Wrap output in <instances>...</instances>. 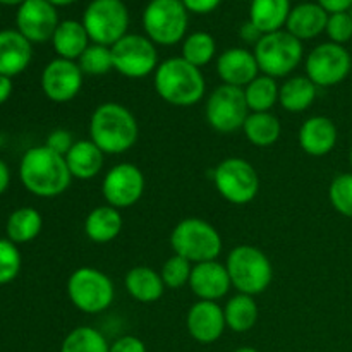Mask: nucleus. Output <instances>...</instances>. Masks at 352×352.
Wrapping results in <instances>:
<instances>
[{
  "mask_svg": "<svg viewBox=\"0 0 352 352\" xmlns=\"http://www.w3.org/2000/svg\"><path fill=\"white\" fill-rule=\"evenodd\" d=\"M19 177L24 188L38 198H57L72 182L65 157L45 144L28 150L21 158Z\"/></svg>",
  "mask_w": 352,
  "mask_h": 352,
  "instance_id": "1",
  "label": "nucleus"
},
{
  "mask_svg": "<svg viewBox=\"0 0 352 352\" xmlns=\"http://www.w3.org/2000/svg\"><path fill=\"white\" fill-rule=\"evenodd\" d=\"M140 126L127 107L107 102L96 107L89 119V140L105 155H122L136 144Z\"/></svg>",
  "mask_w": 352,
  "mask_h": 352,
  "instance_id": "2",
  "label": "nucleus"
},
{
  "mask_svg": "<svg viewBox=\"0 0 352 352\" xmlns=\"http://www.w3.org/2000/svg\"><path fill=\"white\" fill-rule=\"evenodd\" d=\"M153 86L164 102L174 107H192L205 96L206 82L201 69L182 57L160 62L153 74Z\"/></svg>",
  "mask_w": 352,
  "mask_h": 352,
  "instance_id": "3",
  "label": "nucleus"
},
{
  "mask_svg": "<svg viewBox=\"0 0 352 352\" xmlns=\"http://www.w3.org/2000/svg\"><path fill=\"white\" fill-rule=\"evenodd\" d=\"M232 287L241 294L258 296L270 287L274 267L267 254L251 244H239L229 253L226 261Z\"/></svg>",
  "mask_w": 352,
  "mask_h": 352,
  "instance_id": "4",
  "label": "nucleus"
},
{
  "mask_svg": "<svg viewBox=\"0 0 352 352\" xmlns=\"http://www.w3.org/2000/svg\"><path fill=\"white\" fill-rule=\"evenodd\" d=\"M170 246L174 254L198 265L217 260L223 244L222 236L212 223L198 217H189L172 229Z\"/></svg>",
  "mask_w": 352,
  "mask_h": 352,
  "instance_id": "5",
  "label": "nucleus"
},
{
  "mask_svg": "<svg viewBox=\"0 0 352 352\" xmlns=\"http://www.w3.org/2000/svg\"><path fill=\"white\" fill-rule=\"evenodd\" d=\"M260 72L270 78H285L299 67L302 60V41L289 31H275L261 36L253 50Z\"/></svg>",
  "mask_w": 352,
  "mask_h": 352,
  "instance_id": "6",
  "label": "nucleus"
},
{
  "mask_svg": "<svg viewBox=\"0 0 352 352\" xmlns=\"http://www.w3.org/2000/svg\"><path fill=\"white\" fill-rule=\"evenodd\" d=\"M69 301L86 315H98L112 306L116 287L107 274L93 267H81L67 278Z\"/></svg>",
  "mask_w": 352,
  "mask_h": 352,
  "instance_id": "7",
  "label": "nucleus"
},
{
  "mask_svg": "<svg viewBox=\"0 0 352 352\" xmlns=\"http://www.w3.org/2000/svg\"><path fill=\"white\" fill-rule=\"evenodd\" d=\"M81 23L91 43L112 47L127 34L129 10L122 0H91Z\"/></svg>",
  "mask_w": 352,
  "mask_h": 352,
  "instance_id": "8",
  "label": "nucleus"
},
{
  "mask_svg": "<svg viewBox=\"0 0 352 352\" xmlns=\"http://www.w3.org/2000/svg\"><path fill=\"white\" fill-rule=\"evenodd\" d=\"M143 28L155 45H177L188 31V9L182 0H151L143 12Z\"/></svg>",
  "mask_w": 352,
  "mask_h": 352,
  "instance_id": "9",
  "label": "nucleus"
},
{
  "mask_svg": "<svg viewBox=\"0 0 352 352\" xmlns=\"http://www.w3.org/2000/svg\"><path fill=\"white\" fill-rule=\"evenodd\" d=\"M213 184L226 201L232 205H248L260 191V175L248 160L230 157L215 167Z\"/></svg>",
  "mask_w": 352,
  "mask_h": 352,
  "instance_id": "10",
  "label": "nucleus"
},
{
  "mask_svg": "<svg viewBox=\"0 0 352 352\" xmlns=\"http://www.w3.org/2000/svg\"><path fill=\"white\" fill-rule=\"evenodd\" d=\"M112 50L113 71L129 79H141L155 74L158 67V52L153 41L143 34H129L120 38Z\"/></svg>",
  "mask_w": 352,
  "mask_h": 352,
  "instance_id": "11",
  "label": "nucleus"
},
{
  "mask_svg": "<svg viewBox=\"0 0 352 352\" xmlns=\"http://www.w3.org/2000/svg\"><path fill=\"white\" fill-rule=\"evenodd\" d=\"M205 116L206 122L217 133L229 134L243 129L244 122L250 116L244 89L236 88V86L220 85L206 98Z\"/></svg>",
  "mask_w": 352,
  "mask_h": 352,
  "instance_id": "12",
  "label": "nucleus"
},
{
  "mask_svg": "<svg viewBox=\"0 0 352 352\" xmlns=\"http://www.w3.org/2000/svg\"><path fill=\"white\" fill-rule=\"evenodd\" d=\"M305 67L306 76L315 82L316 88H330L340 85L349 76L352 55L344 48V45L327 41L309 52Z\"/></svg>",
  "mask_w": 352,
  "mask_h": 352,
  "instance_id": "13",
  "label": "nucleus"
},
{
  "mask_svg": "<svg viewBox=\"0 0 352 352\" xmlns=\"http://www.w3.org/2000/svg\"><path fill=\"white\" fill-rule=\"evenodd\" d=\"M144 192V175L140 167L124 162L110 168L102 181V195L107 205L126 210L136 205Z\"/></svg>",
  "mask_w": 352,
  "mask_h": 352,
  "instance_id": "14",
  "label": "nucleus"
},
{
  "mask_svg": "<svg viewBox=\"0 0 352 352\" xmlns=\"http://www.w3.org/2000/svg\"><path fill=\"white\" fill-rule=\"evenodd\" d=\"M82 76L78 62L57 57L48 62L41 72V89L52 102L67 103L81 91Z\"/></svg>",
  "mask_w": 352,
  "mask_h": 352,
  "instance_id": "15",
  "label": "nucleus"
},
{
  "mask_svg": "<svg viewBox=\"0 0 352 352\" xmlns=\"http://www.w3.org/2000/svg\"><path fill=\"white\" fill-rule=\"evenodd\" d=\"M17 31L31 43L52 40L58 26L57 9L47 0H26L16 16Z\"/></svg>",
  "mask_w": 352,
  "mask_h": 352,
  "instance_id": "16",
  "label": "nucleus"
},
{
  "mask_svg": "<svg viewBox=\"0 0 352 352\" xmlns=\"http://www.w3.org/2000/svg\"><path fill=\"white\" fill-rule=\"evenodd\" d=\"M186 329L196 342H217L227 329L223 308L215 301L195 302L186 316Z\"/></svg>",
  "mask_w": 352,
  "mask_h": 352,
  "instance_id": "17",
  "label": "nucleus"
},
{
  "mask_svg": "<svg viewBox=\"0 0 352 352\" xmlns=\"http://www.w3.org/2000/svg\"><path fill=\"white\" fill-rule=\"evenodd\" d=\"M189 287L199 301H219L229 294L232 282L226 265L217 260L192 265Z\"/></svg>",
  "mask_w": 352,
  "mask_h": 352,
  "instance_id": "18",
  "label": "nucleus"
},
{
  "mask_svg": "<svg viewBox=\"0 0 352 352\" xmlns=\"http://www.w3.org/2000/svg\"><path fill=\"white\" fill-rule=\"evenodd\" d=\"M217 74L222 79V85L246 88L253 79L260 76L256 57L246 48H229L222 52L217 60Z\"/></svg>",
  "mask_w": 352,
  "mask_h": 352,
  "instance_id": "19",
  "label": "nucleus"
},
{
  "mask_svg": "<svg viewBox=\"0 0 352 352\" xmlns=\"http://www.w3.org/2000/svg\"><path fill=\"white\" fill-rule=\"evenodd\" d=\"M299 144L309 157H325L337 144V127L325 116L309 117L299 129Z\"/></svg>",
  "mask_w": 352,
  "mask_h": 352,
  "instance_id": "20",
  "label": "nucleus"
},
{
  "mask_svg": "<svg viewBox=\"0 0 352 352\" xmlns=\"http://www.w3.org/2000/svg\"><path fill=\"white\" fill-rule=\"evenodd\" d=\"M17 30L0 31V74L7 78L26 71L33 58V47Z\"/></svg>",
  "mask_w": 352,
  "mask_h": 352,
  "instance_id": "21",
  "label": "nucleus"
},
{
  "mask_svg": "<svg viewBox=\"0 0 352 352\" xmlns=\"http://www.w3.org/2000/svg\"><path fill=\"white\" fill-rule=\"evenodd\" d=\"M327 21H329V12L318 2H305L291 10L285 31H289L299 41L313 40L325 31Z\"/></svg>",
  "mask_w": 352,
  "mask_h": 352,
  "instance_id": "22",
  "label": "nucleus"
},
{
  "mask_svg": "<svg viewBox=\"0 0 352 352\" xmlns=\"http://www.w3.org/2000/svg\"><path fill=\"white\" fill-rule=\"evenodd\" d=\"M65 162L72 179L91 181L102 172L105 153L91 140H81L72 144L69 153L65 155Z\"/></svg>",
  "mask_w": 352,
  "mask_h": 352,
  "instance_id": "23",
  "label": "nucleus"
},
{
  "mask_svg": "<svg viewBox=\"0 0 352 352\" xmlns=\"http://www.w3.org/2000/svg\"><path fill=\"white\" fill-rule=\"evenodd\" d=\"M124 220L120 210L110 205L93 208L85 219V234L89 241L96 244L112 243L122 232Z\"/></svg>",
  "mask_w": 352,
  "mask_h": 352,
  "instance_id": "24",
  "label": "nucleus"
},
{
  "mask_svg": "<svg viewBox=\"0 0 352 352\" xmlns=\"http://www.w3.org/2000/svg\"><path fill=\"white\" fill-rule=\"evenodd\" d=\"M124 285H126L127 294L136 299L138 302H143V305L157 302L165 291L160 272L150 267L131 268L124 278Z\"/></svg>",
  "mask_w": 352,
  "mask_h": 352,
  "instance_id": "25",
  "label": "nucleus"
},
{
  "mask_svg": "<svg viewBox=\"0 0 352 352\" xmlns=\"http://www.w3.org/2000/svg\"><path fill=\"white\" fill-rule=\"evenodd\" d=\"M89 36L86 33L82 23L74 19H67L58 23L54 36H52V45L54 50L60 58L78 62L82 52L89 47Z\"/></svg>",
  "mask_w": 352,
  "mask_h": 352,
  "instance_id": "26",
  "label": "nucleus"
},
{
  "mask_svg": "<svg viewBox=\"0 0 352 352\" xmlns=\"http://www.w3.org/2000/svg\"><path fill=\"white\" fill-rule=\"evenodd\" d=\"M291 0H251L250 21L263 34L280 31L291 14Z\"/></svg>",
  "mask_w": 352,
  "mask_h": 352,
  "instance_id": "27",
  "label": "nucleus"
},
{
  "mask_svg": "<svg viewBox=\"0 0 352 352\" xmlns=\"http://www.w3.org/2000/svg\"><path fill=\"white\" fill-rule=\"evenodd\" d=\"M316 86L308 76H294L284 81L278 89V103L291 113L306 112L316 100Z\"/></svg>",
  "mask_w": 352,
  "mask_h": 352,
  "instance_id": "28",
  "label": "nucleus"
},
{
  "mask_svg": "<svg viewBox=\"0 0 352 352\" xmlns=\"http://www.w3.org/2000/svg\"><path fill=\"white\" fill-rule=\"evenodd\" d=\"M243 131L251 144L258 148H268L280 140L282 124L272 112H250Z\"/></svg>",
  "mask_w": 352,
  "mask_h": 352,
  "instance_id": "29",
  "label": "nucleus"
},
{
  "mask_svg": "<svg viewBox=\"0 0 352 352\" xmlns=\"http://www.w3.org/2000/svg\"><path fill=\"white\" fill-rule=\"evenodd\" d=\"M223 315H226L227 329H230L236 333L250 332L258 322L260 316V308H258L256 301L253 296L248 294H236L227 301L226 308H223Z\"/></svg>",
  "mask_w": 352,
  "mask_h": 352,
  "instance_id": "30",
  "label": "nucleus"
},
{
  "mask_svg": "<svg viewBox=\"0 0 352 352\" xmlns=\"http://www.w3.org/2000/svg\"><path fill=\"white\" fill-rule=\"evenodd\" d=\"M43 227V219L40 212L30 206H23L12 212L7 219V237L14 244H24L36 239Z\"/></svg>",
  "mask_w": 352,
  "mask_h": 352,
  "instance_id": "31",
  "label": "nucleus"
},
{
  "mask_svg": "<svg viewBox=\"0 0 352 352\" xmlns=\"http://www.w3.org/2000/svg\"><path fill=\"white\" fill-rule=\"evenodd\" d=\"M278 89L277 79L270 76L260 74L256 79L250 82L244 88V96L250 112H272L278 103Z\"/></svg>",
  "mask_w": 352,
  "mask_h": 352,
  "instance_id": "32",
  "label": "nucleus"
},
{
  "mask_svg": "<svg viewBox=\"0 0 352 352\" xmlns=\"http://www.w3.org/2000/svg\"><path fill=\"white\" fill-rule=\"evenodd\" d=\"M105 336L93 327H76L62 340L60 352H109Z\"/></svg>",
  "mask_w": 352,
  "mask_h": 352,
  "instance_id": "33",
  "label": "nucleus"
},
{
  "mask_svg": "<svg viewBox=\"0 0 352 352\" xmlns=\"http://www.w3.org/2000/svg\"><path fill=\"white\" fill-rule=\"evenodd\" d=\"M215 54H217L215 38H213L210 33H205V31H196V33H191L189 36L184 38L181 57L184 58V60H188L189 64L201 69L213 60Z\"/></svg>",
  "mask_w": 352,
  "mask_h": 352,
  "instance_id": "34",
  "label": "nucleus"
},
{
  "mask_svg": "<svg viewBox=\"0 0 352 352\" xmlns=\"http://www.w3.org/2000/svg\"><path fill=\"white\" fill-rule=\"evenodd\" d=\"M78 65L82 74L88 76H105L113 71L112 50L110 47L98 43H89V47L82 52L78 58Z\"/></svg>",
  "mask_w": 352,
  "mask_h": 352,
  "instance_id": "35",
  "label": "nucleus"
},
{
  "mask_svg": "<svg viewBox=\"0 0 352 352\" xmlns=\"http://www.w3.org/2000/svg\"><path fill=\"white\" fill-rule=\"evenodd\" d=\"M192 263L186 258L179 256V254H172L164 265H162V280H164L165 287L168 289H181L184 285H189V278H191Z\"/></svg>",
  "mask_w": 352,
  "mask_h": 352,
  "instance_id": "36",
  "label": "nucleus"
},
{
  "mask_svg": "<svg viewBox=\"0 0 352 352\" xmlns=\"http://www.w3.org/2000/svg\"><path fill=\"white\" fill-rule=\"evenodd\" d=\"M329 199L340 215L352 219V172L333 179L329 188Z\"/></svg>",
  "mask_w": 352,
  "mask_h": 352,
  "instance_id": "37",
  "label": "nucleus"
},
{
  "mask_svg": "<svg viewBox=\"0 0 352 352\" xmlns=\"http://www.w3.org/2000/svg\"><path fill=\"white\" fill-rule=\"evenodd\" d=\"M21 253L9 239H0V285L9 284L19 275Z\"/></svg>",
  "mask_w": 352,
  "mask_h": 352,
  "instance_id": "38",
  "label": "nucleus"
},
{
  "mask_svg": "<svg viewBox=\"0 0 352 352\" xmlns=\"http://www.w3.org/2000/svg\"><path fill=\"white\" fill-rule=\"evenodd\" d=\"M325 33L329 34L330 41L337 45H344L352 40V16L349 12L329 14Z\"/></svg>",
  "mask_w": 352,
  "mask_h": 352,
  "instance_id": "39",
  "label": "nucleus"
},
{
  "mask_svg": "<svg viewBox=\"0 0 352 352\" xmlns=\"http://www.w3.org/2000/svg\"><path fill=\"white\" fill-rule=\"evenodd\" d=\"M74 143H76L74 138H72V134L69 133V131L55 129V131H52L50 134H48L47 141H45V146L50 148V150L55 151V153L65 157V155L69 153V150H71L72 144H74Z\"/></svg>",
  "mask_w": 352,
  "mask_h": 352,
  "instance_id": "40",
  "label": "nucleus"
},
{
  "mask_svg": "<svg viewBox=\"0 0 352 352\" xmlns=\"http://www.w3.org/2000/svg\"><path fill=\"white\" fill-rule=\"evenodd\" d=\"M109 352H148L143 340L136 336H122L110 344Z\"/></svg>",
  "mask_w": 352,
  "mask_h": 352,
  "instance_id": "41",
  "label": "nucleus"
},
{
  "mask_svg": "<svg viewBox=\"0 0 352 352\" xmlns=\"http://www.w3.org/2000/svg\"><path fill=\"white\" fill-rule=\"evenodd\" d=\"M222 0H182L188 12L192 14H210L220 6Z\"/></svg>",
  "mask_w": 352,
  "mask_h": 352,
  "instance_id": "42",
  "label": "nucleus"
},
{
  "mask_svg": "<svg viewBox=\"0 0 352 352\" xmlns=\"http://www.w3.org/2000/svg\"><path fill=\"white\" fill-rule=\"evenodd\" d=\"M239 36L241 40H244L246 43H254L256 45L258 41L261 40V36H263V33H261L260 30H258L256 26H254L251 21H248V23H244L243 26H241L239 30Z\"/></svg>",
  "mask_w": 352,
  "mask_h": 352,
  "instance_id": "43",
  "label": "nucleus"
},
{
  "mask_svg": "<svg viewBox=\"0 0 352 352\" xmlns=\"http://www.w3.org/2000/svg\"><path fill=\"white\" fill-rule=\"evenodd\" d=\"M318 3L329 14L349 12L352 9V0H318Z\"/></svg>",
  "mask_w": 352,
  "mask_h": 352,
  "instance_id": "44",
  "label": "nucleus"
},
{
  "mask_svg": "<svg viewBox=\"0 0 352 352\" xmlns=\"http://www.w3.org/2000/svg\"><path fill=\"white\" fill-rule=\"evenodd\" d=\"M10 95H12V81L7 76L0 74V105L7 102Z\"/></svg>",
  "mask_w": 352,
  "mask_h": 352,
  "instance_id": "45",
  "label": "nucleus"
},
{
  "mask_svg": "<svg viewBox=\"0 0 352 352\" xmlns=\"http://www.w3.org/2000/svg\"><path fill=\"white\" fill-rule=\"evenodd\" d=\"M9 182H10V172L9 167L6 165V162L0 160V195L7 191L9 188Z\"/></svg>",
  "mask_w": 352,
  "mask_h": 352,
  "instance_id": "46",
  "label": "nucleus"
},
{
  "mask_svg": "<svg viewBox=\"0 0 352 352\" xmlns=\"http://www.w3.org/2000/svg\"><path fill=\"white\" fill-rule=\"evenodd\" d=\"M50 2L54 7H65V6H71V3L78 2V0H47Z\"/></svg>",
  "mask_w": 352,
  "mask_h": 352,
  "instance_id": "47",
  "label": "nucleus"
},
{
  "mask_svg": "<svg viewBox=\"0 0 352 352\" xmlns=\"http://www.w3.org/2000/svg\"><path fill=\"white\" fill-rule=\"evenodd\" d=\"M24 2L26 0H0V3H3V6H21Z\"/></svg>",
  "mask_w": 352,
  "mask_h": 352,
  "instance_id": "48",
  "label": "nucleus"
},
{
  "mask_svg": "<svg viewBox=\"0 0 352 352\" xmlns=\"http://www.w3.org/2000/svg\"><path fill=\"white\" fill-rule=\"evenodd\" d=\"M234 352H260V351H256L254 347H239V349H236Z\"/></svg>",
  "mask_w": 352,
  "mask_h": 352,
  "instance_id": "49",
  "label": "nucleus"
},
{
  "mask_svg": "<svg viewBox=\"0 0 352 352\" xmlns=\"http://www.w3.org/2000/svg\"><path fill=\"white\" fill-rule=\"evenodd\" d=\"M349 164H351V168H352V146H351V151H349Z\"/></svg>",
  "mask_w": 352,
  "mask_h": 352,
  "instance_id": "50",
  "label": "nucleus"
},
{
  "mask_svg": "<svg viewBox=\"0 0 352 352\" xmlns=\"http://www.w3.org/2000/svg\"><path fill=\"white\" fill-rule=\"evenodd\" d=\"M349 14H351V16H352V9H351V10H349Z\"/></svg>",
  "mask_w": 352,
  "mask_h": 352,
  "instance_id": "51",
  "label": "nucleus"
},
{
  "mask_svg": "<svg viewBox=\"0 0 352 352\" xmlns=\"http://www.w3.org/2000/svg\"><path fill=\"white\" fill-rule=\"evenodd\" d=\"M351 55H352V54H351Z\"/></svg>",
  "mask_w": 352,
  "mask_h": 352,
  "instance_id": "52",
  "label": "nucleus"
}]
</instances>
